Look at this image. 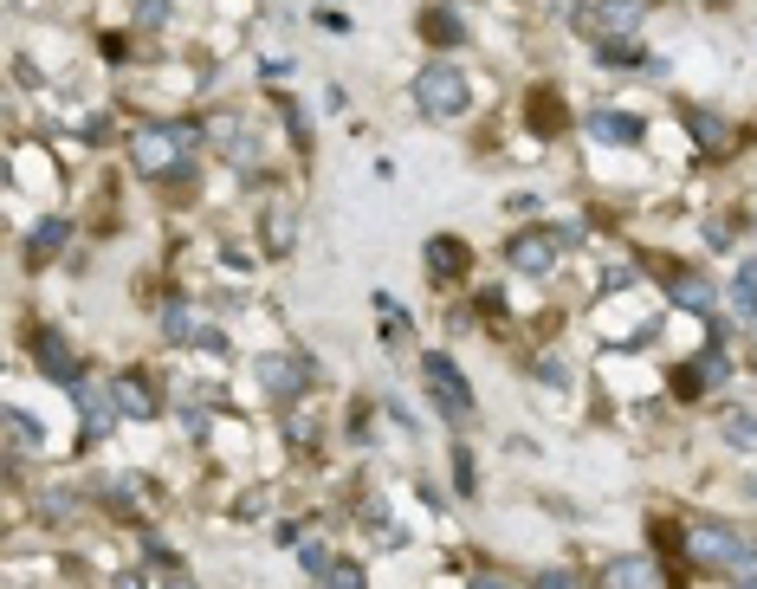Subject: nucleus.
Wrapping results in <instances>:
<instances>
[{"instance_id": "obj_1", "label": "nucleus", "mask_w": 757, "mask_h": 589, "mask_svg": "<svg viewBox=\"0 0 757 589\" xmlns=\"http://www.w3.org/2000/svg\"><path fill=\"white\" fill-rule=\"evenodd\" d=\"M686 551H693V564H706V570H751L757 564V551L745 538H738V531H725V525H693L686 531Z\"/></svg>"}, {"instance_id": "obj_2", "label": "nucleus", "mask_w": 757, "mask_h": 589, "mask_svg": "<svg viewBox=\"0 0 757 589\" xmlns=\"http://www.w3.org/2000/svg\"><path fill=\"white\" fill-rule=\"evenodd\" d=\"M466 78H460V65H447V59H434V65H421L415 72V104L428 117H460L466 111Z\"/></svg>"}, {"instance_id": "obj_3", "label": "nucleus", "mask_w": 757, "mask_h": 589, "mask_svg": "<svg viewBox=\"0 0 757 589\" xmlns=\"http://www.w3.org/2000/svg\"><path fill=\"white\" fill-rule=\"evenodd\" d=\"M421 376H428V395H434V408L447 421H473V389H466V376L460 369H453V356H428V363H421Z\"/></svg>"}, {"instance_id": "obj_4", "label": "nucleus", "mask_w": 757, "mask_h": 589, "mask_svg": "<svg viewBox=\"0 0 757 589\" xmlns=\"http://www.w3.org/2000/svg\"><path fill=\"white\" fill-rule=\"evenodd\" d=\"M557 234H544V227H525V234H512L505 246V259H512V272H525V279H544L550 266H557Z\"/></svg>"}, {"instance_id": "obj_5", "label": "nucleus", "mask_w": 757, "mask_h": 589, "mask_svg": "<svg viewBox=\"0 0 757 589\" xmlns=\"http://www.w3.org/2000/svg\"><path fill=\"white\" fill-rule=\"evenodd\" d=\"M182 149H188V130H143L130 143V156H136L143 175H169L175 162H182Z\"/></svg>"}, {"instance_id": "obj_6", "label": "nucleus", "mask_w": 757, "mask_h": 589, "mask_svg": "<svg viewBox=\"0 0 757 589\" xmlns=\"http://www.w3.org/2000/svg\"><path fill=\"white\" fill-rule=\"evenodd\" d=\"M33 363L46 369L52 382H72V389L85 382V376H78V356H72V344H65L59 331H39V344H33Z\"/></svg>"}, {"instance_id": "obj_7", "label": "nucleus", "mask_w": 757, "mask_h": 589, "mask_svg": "<svg viewBox=\"0 0 757 589\" xmlns=\"http://www.w3.org/2000/svg\"><path fill=\"white\" fill-rule=\"evenodd\" d=\"M253 376L266 382L272 395H292V389H305V382H311V363H305V356H259Z\"/></svg>"}, {"instance_id": "obj_8", "label": "nucleus", "mask_w": 757, "mask_h": 589, "mask_svg": "<svg viewBox=\"0 0 757 589\" xmlns=\"http://www.w3.org/2000/svg\"><path fill=\"white\" fill-rule=\"evenodd\" d=\"M641 20V0H602L596 13H583V33H602V39H628Z\"/></svg>"}, {"instance_id": "obj_9", "label": "nucleus", "mask_w": 757, "mask_h": 589, "mask_svg": "<svg viewBox=\"0 0 757 589\" xmlns=\"http://www.w3.org/2000/svg\"><path fill=\"white\" fill-rule=\"evenodd\" d=\"M78 415H85L91 434H104L110 421L123 415V408H117V389H104V382H78Z\"/></svg>"}, {"instance_id": "obj_10", "label": "nucleus", "mask_w": 757, "mask_h": 589, "mask_svg": "<svg viewBox=\"0 0 757 589\" xmlns=\"http://www.w3.org/2000/svg\"><path fill=\"white\" fill-rule=\"evenodd\" d=\"M589 136L628 149V143H641V117H628V111H589Z\"/></svg>"}, {"instance_id": "obj_11", "label": "nucleus", "mask_w": 757, "mask_h": 589, "mask_svg": "<svg viewBox=\"0 0 757 589\" xmlns=\"http://www.w3.org/2000/svg\"><path fill=\"white\" fill-rule=\"evenodd\" d=\"M110 389H117V408H123V415H130V421H149V415H156V389H149V382L143 376H117V382H110Z\"/></svg>"}, {"instance_id": "obj_12", "label": "nucleus", "mask_w": 757, "mask_h": 589, "mask_svg": "<svg viewBox=\"0 0 757 589\" xmlns=\"http://www.w3.org/2000/svg\"><path fill=\"white\" fill-rule=\"evenodd\" d=\"M602 589H654V564L648 557H615L602 570Z\"/></svg>"}, {"instance_id": "obj_13", "label": "nucleus", "mask_w": 757, "mask_h": 589, "mask_svg": "<svg viewBox=\"0 0 757 589\" xmlns=\"http://www.w3.org/2000/svg\"><path fill=\"white\" fill-rule=\"evenodd\" d=\"M428 272H434V279H453V272H466V246H460V240H447V234L428 240Z\"/></svg>"}, {"instance_id": "obj_14", "label": "nucleus", "mask_w": 757, "mask_h": 589, "mask_svg": "<svg viewBox=\"0 0 757 589\" xmlns=\"http://www.w3.org/2000/svg\"><path fill=\"white\" fill-rule=\"evenodd\" d=\"M266 246H272V253H292V201H272V208H266Z\"/></svg>"}, {"instance_id": "obj_15", "label": "nucleus", "mask_w": 757, "mask_h": 589, "mask_svg": "<svg viewBox=\"0 0 757 589\" xmlns=\"http://www.w3.org/2000/svg\"><path fill=\"white\" fill-rule=\"evenodd\" d=\"M7 447H13V460H20V454H33V447H39V428L20 415V408H7Z\"/></svg>"}, {"instance_id": "obj_16", "label": "nucleus", "mask_w": 757, "mask_h": 589, "mask_svg": "<svg viewBox=\"0 0 757 589\" xmlns=\"http://www.w3.org/2000/svg\"><path fill=\"white\" fill-rule=\"evenodd\" d=\"M421 33H428L434 46H453V39H460V20H453L447 7H428V13H421Z\"/></svg>"}, {"instance_id": "obj_17", "label": "nucleus", "mask_w": 757, "mask_h": 589, "mask_svg": "<svg viewBox=\"0 0 757 589\" xmlns=\"http://www.w3.org/2000/svg\"><path fill=\"white\" fill-rule=\"evenodd\" d=\"M162 337H175V344H182V337H195V318H188L182 298H162Z\"/></svg>"}, {"instance_id": "obj_18", "label": "nucleus", "mask_w": 757, "mask_h": 589, "mask_svg": "<svg viewBox=\"0 0 757 589\" xmlns=\"http://www.w3.org/2000/svg\"><path fill=\"white\" fill-rule=\"evenodd\" d=\"M732 305H738V318H751V311H757V259L745 266V279L732 285Z\"/></svg>"}, {"instance_id": "obj_19", "label": "nucleus", "mask_w": 757, "mask_h": 589, "mask_svg": "<svg viewBox=\"0 0 757 589\" xmlns=\"http://www.w3.org/2000/svg\"><path fill=\"white\" fill-rule=\"evenodd\" d=\"M59 240H65V221H39V227H33V253H39V259L59 253Z\"/></svg>"}, {"instance_id": "obj_20", "label": "nucleus", "mask_w": 757, "mask_h": 589, "mask_svg": "<svg viewBox=\"0 0 757 589\" xmlns=\"http://www.w3.org/2000/svg\"><path fill=\"white\" fill-rule=\"evenodd\" d=\"M673 292H680V305H686V311H712V292H706L699 279H680Z\"/></svg>"}, {"instance_id": "obj_21", "label": "nucleus", "mask_w": 757, "mask_h": 589, "mask_svg": "<svg viewBox=\"0 0 757 589\" xmlns=\"http://www.w3.org/2000/svg\"><path fill=\"white\" fill-rule=\"evenodd\" d=\"M725 441L751 447V441H757V415H725Z\"/></svg>"}, {"instance_id": "obj_22", "label": "nucleus", "mask_w": 757, "mask_h": 589, "mask_svg": "<svg viewBox=\"0 0 757 589\" xmlns=\"http://www.w3.org/2000/svg\"><path fill=\"white\" fill-rule=\"evenodd\" d=\"M330 589H363V564H330Z\"/></svg>"}, {"instance_id": "obj_23", "label": "nucleus", "mask_w": 757, "mask_h": 589, "mask_svg": "<svg viewBox=\"0 0 757 589\" xmlns=\"http://www.w3.org/2000/svg\"><path fill=\"white\" fill-rule=\"evenodd\" d=\"M473 454H466V447H460V454H453V486H460V492H473Z\"/></svg>"}, {"instance_id": "obj_24", "label": "nucleus", "mask_w": 757, "mask_h": 589, "mask_svg": "<svg viewBox=\"0 0 757 589\" xmlns=\"http://www.w3.org/2000/svg\"><path fill=\"white\" fill-rule=\"evenodd\" d=\"M298 564H305L311 577H330V551H324V544H305V557H298Z\"/></svg>"}, {"instance_id": "obj_25", "label": "nucleus", "mask_w": 757, "mask_h": 589, "mask_svg": "<svg viewBox=\"0 0 757 589\" xmlns=\"http://www.w3.org/2000/svg\"><path fill=\"white\" fill-rule=\"evenodd\" d=\"M136 20H143V26H162V20H169V0H136Z\"/></svg>"}, {"instance_id": "obj_26", "label": "nucleus", "mask_w": 757, "mask_h": 589, "mask_svg": "<svg viewBox=\"0 0 757 589\" xmlns=\"http://www.w3.org/2000/svg\"><path fill=\"white\" fill-rule=\"evenodd\" d=\"M531 589H576V577H570V570H538Z\"/></svg>"}, {"instance_id": "obj_27", "label": "nucleus", "mask_w": 757, "mask_h": 589, "mask_svg": "<svg viewBox=\"0 0 757 589\" xmlns=\"http://www.w3.org/2000/svg\"><path fill=\"white\" fill-rule=\"evenodd\" d=\"M466 589H518V583L499 577V570H473V583H466Z\"/></svg>"}, {"instance_id": "obj_28", "label": "nucleus", "mask_w": 757, "mask_h": 589, "mask_svg": "<svg viewBox=\"0 0 757 589\" xmlns=\"http://www.w3.org/2000/svg\"><path fill=\"white\" fill-rule=\"evenodd\" d=\"M538 376H544V382H570V363H563V356H544Z\"/></svg>"}, {"instance_id": "obj_29", "label": "nucleus", "mask_w": 757, "mask_h": 589, "mask_svg": "<svg viewBox=\"0 0 757 589\" xmlns=\"http://www.w3.org/2000/svg\"><path fill=\"white\" fill-rule=\"evenodd\" d=\"M693 130L706 136V149H725V130H719V123H712V117H693Z\"/></svg>"}, {"instance_id": "obj_30", "label": "nucleus", "mask_w": 757, "mask_h": 589, "mask_svg": "<svg viewBox=\"0 0 757 589\" xmlns=\"http://www.w3.org/2000/svg\"><path fill=\"white\" fill-rule=\"evenodd\" d=\"M162 589H195V583H188V577H182V570H169V583H162Z\"/></svg>"}]
</instances>
